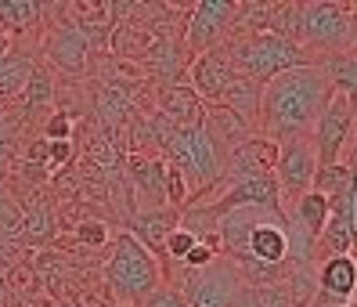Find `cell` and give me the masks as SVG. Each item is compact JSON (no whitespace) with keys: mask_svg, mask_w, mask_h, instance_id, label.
I'll list each match as a JSON object with an SVG mask.
<instances>
[{"mask_svg":"<svg viewBox=\"0 0 357 307\" xmlns=\"http://www.w3.org/2000/svg\"><path fill=\"white\" fill-rule=\"evenodd\" d=\"M44 141H73V116L69 112H51L44 123Z\"/></svg>","mask_w":357,"mask_h":307,"instance_id":"obj_31","label":"cell"},{"mask_svg":"<svg viewBox=\"0 0 357 307\" xmlns=\"http://www.w3.org/2000/svg\"><path fill=\"white\" fill-rule=\"evenodd\" d=\"M354 232H357V188L350 184L347 192L328 199V220L318 235L321 246H328L332 257H350L354 250Z\"/></svg>","mask_w":357,"mask_h":307,"instance_id":"obj_11","label":"cell"},{"mask_svg":"<svg viewBox=\"0 0 357 307\" xmlns=\"http://www.w3.org/2000/svg\"><path fill=\"white\" fill-rule=\"evenodd\" d=\"M51 101H54V84H51L47 69L33 66V73H29V80H26V87H22V105H26V112L51 109Z\"/></svg>","mask_w":357,"mask_h":307,"instance_id":"obj_28","label":"cell"},{"mask_svg":"<svg viewBox=\"0 0 357 307\" xmlns=\"http://www.w3.org/2000/svg\"><path fill=\"white\" fill-rule=\"evenodd\" d=\"M112 307H123V304H112Z\"/></svg>","mask_w":357,"mask_h":307,"instance_id":"obj_42","label":"cell"},{"mask_svg":"<svg viewBox=\"0 0 357 307\" xmlns=\"http://www.w3.org/2000/svg\"><path fill=\"white\" fill-rule=\"evenodd\" d=\"M260 94H264V87H260V84H253V80H245V76H238V73H235V80H231V84L224 87V94H220L217 105H220V109H227V112H235L238 119H245L249 127L257 130Z\"/></svg>","mask_w":357,"mask_h":307,"instance_id":"obj_20","label":"cell"},{"mask_svg":"<svg viewBox=\"0 0 357 307\" xmlns=\"http://www.w3.org/2000/svg\"><path fill=\"white\" fill-rule=\"evenodd\" d=\"M307 307H350V300H335V297H328L321 290H314V297H310Z\"/></svg>","mask_w":357,"mask_h":307,"instance_id":"obj_36","label":"cell"},{"mask_svg":"<svg viewBox=\"0 0 357 307\" xmlns=\"http://www.w3.org/2000/svg\"><path fill=\"white\" fill-rule=\"evenodd\" d=\"M26 163H33V167H47V141H33L29 152H26Z\"/></svg>","mask_w":357,"mask_h":307,"instance_id":"obj_35","label":"cell"},{"mask_svg":"<svg viewBox=\"0 0 357 307\" xmlns=\"http://www.w3.org/2000/svg\"><path fill=\"white\" fill-rule=\"evenodd\" d=\"M188 54L184 51V40L181 36H166V40H159V44L144 54V73L149 76H155V80H162V84H181V73L188 69Z\"/></svg>","mask_w":357,"mask_h":307,"instance_id":"obj_18","label":"cell"},{"mask_svg":"<svg viewBox=\"0 0 357 307\" xmlns=\"http://www.w3.org/2000/svg\"><path fill=\"white\" fill-rule=\"evenodd\" d=\"M354 44V4H335V0L303 4L300 51L307 54V61L318 54H350Z\"/></svg>","mask_w":357,"mask_h":307,"instance_id":"obj_3","label":"cell"},{"mask_svg":"<svg viewBox=\"0 0 357 307\" xmlns=\"http://www.w3.org/2000/svg\"><path fill=\"white\" fill-rule=\"evenodd\" d=\"M166 285H174V290L184 297L188 307H235L238 290H242V275L224 253H217L199 271H184L181 268V278L166 282Z\"/></svg>","mask_w":357,"mask_h":307,"instance_id":"obj_5","label":"cell"},{"mask_svg":"<svg viewBox=\"0 0 357 307\" xmlns=\"http://www.w3.org/2000/svg\"><path fill=\"white\" fill-rule=\"evenodd\" d=\"M231 80H235V69H231L227 47H213V51L195 54L188 61V87H192L206 105H217Z\"/></svg>","mask_w":357,"mask_h":307,"instance_id":"obj_10","label":"cell"},{"mask_svg":"<svg viewBox=\"0 0 357 307\" xmlns=\"http://www.w3.org/2000/svg\"><path fill=\"white\" fill-rule=\"evenodd\" d=\"M40 15H44V4L36 0H0V33H29Z\"/></svg>","mask_w":357,"mask_h":307,"instance_id":"obj_25","label":"cell"},{"mask_svg":"<svg viewBox=\"0 0 357 307\" xmlns=\"http://www.w3.org/2000/svg\"><path fill=\"white\" fill-rule=\"evenodd\" d=\"M36 282L44 285V293L51 300H66L69 297V285H73V264L61 257V253H51V250H40L33 260H26Z\"/></svg>","mask_w":357,"mask_h":307,"instance_id":"obj_19","label":"cell"},{"mask_svg":"<svg viewBox=\"0 0 357 307\" xmlns=\"http://www.w3.org/2000/svg\"><path fill=\"white\" fill-rule=\"evenodd\" d=\"M227 58H231V69L238 76L253 80V84H267V80H275L289 69L296 66H307V54L300 47L285 44L278 36H253V40H238V44H227Z\"/></svg>","mask_w":357,"mask_h":307,"instance_id":"obj_4","label":"cell"},{"mask_svg":"<svg viewBox=\"0 0 357 307\" xmlns=\"http://www.w3.org/2000/svg\"><path fill=\"white\" fill-rule=\"evenodd\" d=\"M310 66L321 69V76L328 80L332 94L354 98V87H357V61H354V51H350V54H325L321 61H310Z\"/></svg>","mask_w":357,"mask_h":307,"instance_id":"obj_23","label":"cell"},{"mask_svg":"<svg viewBox=\"0 0 357 307\" xmlns=\"http://www.w3.org/2000/svg\"><path fill=\"white\" fill-rule=\"evenodd\" d=\"M332 101V87L318 66H296L264 84L260 112H257V134L282 141H310L314 127Z\"/></svg>","mask_w":357,"mask_h":307,"instance_id":"obj_1","label":"cell"},{"mask_svg":"<svg viewBox=\"0 0 357 307\" xmlns=\"http://www.w3.org/2000/svg\"><path fill=\"white\" fill-rule=\"evenodd\" d=\"M231 207H253V210H267V214H285L282 207V195H278V184L275 177H257V181H242V184H231L224 188L213 202H209V210L213 214H224Z\"/></svg>","mask_w":357,"mask_h":307,"instance_id":"obj_12","label":"cell"},{"mask_svg":"<svg viewBox=\"0 0 357 307\" xmlns=\"http://www.w3.org/2000/svg\"><path fill=\"white\" fill-rule=\"evenodd\" d=\"M54 239V214L47 202H36V207H22V220H18V242L26 246H47Z\"/></svg>","mask_w":357,"mask_h":307,"instance_id":"obj_22","label":"cell"},{"mask_svg":"<svg viewBox=\"0 0 357 307\" xmlns=\"http://www.w3.org/2000/svg\"><path fill=\"white\" fill-rule=\"evenodd\" d=\"M318 290L335 297V300H354V285H357V268L350 257H328L318 271Z\"/></svg>","mask_w":357,"mask_h":307,"instance_id":"obj_21","label":"cell"},{"mask_svg":"<svg viewBox=\"0 0 357 307\" xmlns=\"http://www.w3.org/2000/svg\"><path fill=\"white\" fill-rule=\"evenodd\" d=\"M275 159H278V145L271 137H264V134L245 137L242 145L224 159V170H220L217 188H231V184H242V181L267 177L271 170H275Z\"/></svg>","mask_w":357,"mask_h":307,"instance_id":"obj_9","label":"cell"},{"mask_svg":"<svg viewBox=\"0 0 357 307\" xmlns=\"http://www.w3.org/2000/svg\"><path fill=\"white\" fill-rule=\"evenodd\" d=\"M15 264V246L0 239V275H4V268H11Z\"/></svg>","mask_w":357,"mask_h":307,"instance_id":"obj_37","label":"cell"},{"mask_svg":"<svg viewBox=\"0 0 357 307\" xmlns=\"http://www.w3.org/2000/svg\"><path fill=\"white\" fill-rule=\"evenodd\" d=\"M29 73H33L29 58H22V54H4L0 58V101H11V98L22 94Z\"/></svg>","mask_w":357,"mask_h":307,"instance_id":"obj_27","label":"cell"},{"mask_svg":"<svg viewBox=\"0 0 357 307\" xmlns=\"http://www.w3.org/2000/svg\"><path fill=\"white\" fill-rule=\"evenodd\" d=\"M0 307H8V278L0 275Z\"/></svg>","mask_w":357,"mask_h":307,"instance_id":"obj_39","label":"cell"},{"mask_svg":"<svg viewBox=\"0 0 357 307\" xmlns=\"http://www.w3.org/2000/svg\"><path fill=\"white\" fill-rule=\"evenodd\" d=\"M101 275H105V285H109V297L123 307H141L166 282L162 260L152 257L130 232H123L112 242V253L105 257Z\"/></svg>","mask_w":357,"mask_h":307,"instance_id":"obj_2","label":"cell"},{"mask_svg":"<svg viewBox=\"0 0 357 307\" xmlns=\"http://www.w3.org/2000/svg\"><path fill=\"white\" fill-rule=\"evenodd\" d=\"M350 134H354V98L332 94V101L325 105L318 127H314V137H310L318 170L343 163V152L350 145Z\"/></svg>","mask_w":357,"mask_h":307,"instance_id":"obj_7","label":"cell"},{"mask_svg":"<svg viewBox=\"0 0 357 307\" xmlns=\"http://www.w3.org/2000/svg\"><path fill=\"white\" fill-rule=\"evenodd\" d=\"M8 54V44H4V40H0V58H4Z\"/></svg>","mask_w":357,"mask_h":307,"instance_id":"obj_41","label":"cell"},{"mask_svg":"<svg viewBox=\"0 0 357 307\" xmlns=\"http://www.w3.org/2000/svg\"><path fill=\"white\" fill-rule=\"evenodd\" d=\"M109 224H105V220H83V224H76V242L79 246H94V250H98V246H105V242H109Z\"/></svg>","mask_w":357,"mask_h":307,"instance_id":"obj_30","label":"cell"},{"mask_svg":"<svg viewBox=\"0 0 357 307\" xmlns=\"http://www.w3.org/2000/svg\"><path fill=\"white\" fill-rule=\"evenodd\" d=\"M300 26H303V4L285 0V4H275V11H271L267 33L285 40V44H292V47H300Z\"/></svg>","mask_w":357,"mask_h":307,"instance_id":"obj_26","label":"cell"},{"mask_svg":"<svg viewBox=\"0 0 357 307\" xmlns=\"http://www.w3.org/2000/svg\"><path fill=\"white\" fill-rule=\"evenodd\" d=\"M155 109L159 116L177 130H195L202 127V116H206V101L188 87V84H162L155 91Z\"/></svg>","mask_w":357,"mask_h":307,"instance_id":"obj_13","label":"cell"},{"mask_svg":"<svg viewBox=\"0 0 357 307\" xmlns=\"http://www.w3.org/2000/svg\"><path fill=\"white\" fill-rule=\"evenodd\" d=\"M54 307H76V304H73V300L66 297V300H54Z\"/></svg>","mask_w":357,"mask_h":307,"instance_id":"obj_40","label":"cell"},{"mask_svg":"<svg viewBox=\"0 0 357 307\" xmlns=\"http://www.w3.org/2000/svg\"><path fill=\"white\" fill-rule=\"evenodd\" d=\"M202 130H206V137L217 145V152H220L224 159L235 152L245 137H253V134H257L245 119H238L235 112H227V109H220V105H206Z\"/></svg>","mask_w":357,"mask_h":307,"instance_id":"obj_16","label":"cell"},{"mask_svg":"<svg viewBox=\"0 0 357 307\" xmlns=\"http://www.w3.org/2000/svg\"><path fill=\"white\" fill-rule=\"evenodd\" d=\"M76 159L73 141H47V167H69Z\"/></svg>","mask_w":357,"mask_h":307,"instance_id":"obj_33","label":"cell"},{"mask_svg":"<svg viewBox=\"0 0 357 307\" xmlns=\"http://www.w3.org/2000/svg\"><path fill=\"white\" fill-rule=\"evenodd\" d=\"M44 54L54 69L61 73H69V76H79V73H87L91 66V47L83 44V36L76 33L73 22H58L47 40H44Z\"/></svg>","mask_w":357,"mask_h":307,"instance_id":"obj_14","label":"cell"},{"mask_svg":"<svg viewBox=\"0 0 357 307\" xmlns=\"http://www.w3.org/2000/svg\"><path fill=\"white\" fill-rule=\"evenodd\" d=\"M123 167H127V181L137 188V195L149 202L144 210H159V207H166V192H162V159H159V156L127 152Z\"/></svg>","mask_w":357,"mask_h":307,"instance_id":"obj_15","label":"cell"},{"mask_svg":"<svg viewBox=\"0 0 357 307\" xmlns=\"http://www.w3.org/2000/svg\"><path fill=\"white\" fill-rule=\"evenodd\" d=\"M318 174V159H314V145L310 141H282L278 145V159H275V177L282 207L285 202H296L300 195L310 192V181Z\"/></svg>","mask_w":357,"mask_h":307,"instance_id":"obj_8","label":"cell"},{"mask_svg":"<svg viewBox=\"0 0 357 307\" xmlns=\"http://www.w3.org/2000/svg\"><path fill=\"white\" fill-rule=\"evenodd\" d=\"M235 307H257V300H253V290H249V285H242V290H238V300H235Z\"/></svg>","mask_w":357,"mask_h":307,"instance_id":"obj_38","label":"cell"},{"mask_svg":"<svg viewBox=\"0 0 357 307\" xmlns=\"http://www.w3.org/2000/svg\"><path fill=\"white\" fill-rule=\"evenodd\" d=\"M177 220H181V214L170 210V207H159V210H137V214L130 217V235H134L152 257L162 260V242H166V235L177 228Z\"/></svg>","mask_w":357,"mask_h":307,"instance_id":"obj_17","label":"cell"},{"mask_svg":"<svg viewBox=\"0 0 357 307\" xmlns=\"http://www.w3.org/2000/svg\"><path fill=\"white\" fill-rule=\"evenodd\" d=\"M217 253H220V250H213V246H206V242H195L192 250H188V257L181 260V268H184V271H199V268H206V264L213 260Z\"/></svg>","mask_w":357,"mask_h":307,"instance_id":"obj_32","label":"cell"},{"mask_svg":"<svg viewBox=\"0 0 357 307\" xmlns=\"http://www.w3.org/2000/svg\"><path fill=\"white\" fill-rule=\"evenodd\" d=\"M325 220H328V199L318 195V192L300 195V199H296V210L289 214V224H300V232H303L307 239H314V242H318Z\"/></svg>","mask_w":357,"mask_h":307,"instance_id":"obj_24","label":"cell"},{"mask_svg":"<svg viewBox=\"0 0 357 307\" xmlns=\"http://www.w3.org/2000/svg\"><path fill=\"white\" fill-rule=\"evenodd\" d=\"M350 184H354V167H350V163H335V167H325V170L314 174V181H310V192H318V195L332 199V195L347 192Z\"/></svg>","mask_w":357,"mask_h":307,"instance_id":"obj_29","label":"cell"},{"mask_svg":"<svg viewBox=\"0 0 357 307\" xmlns=\"http://www.w3.org/2000/svg\"><path fill=\"white\" fill-rule=\"evenodd\" d=\"M238 15L235 0H199L188 11V22H184V51L188 54H206L213 47H224V40L231 33V22Z\"/></svg>","mask_w":357,"mask_h":307,"instance_id":"obj_6","label":"cell"},{"mask_svg":"<svg viewBox=\"0 0 357 307\" xmlns=\"http://www.w3.org/2000/svg\"><path fill=\"white\" fill-rule=\"evenodd\" d=\"M141 307H188V304H184V297L174 290V285H166V282H162L159 290H155L149 300H144Z\"/></svg>","mask_w":357,"mask_h":307,"instance_id":"obj_34","label":"cell"}]
</instances>
